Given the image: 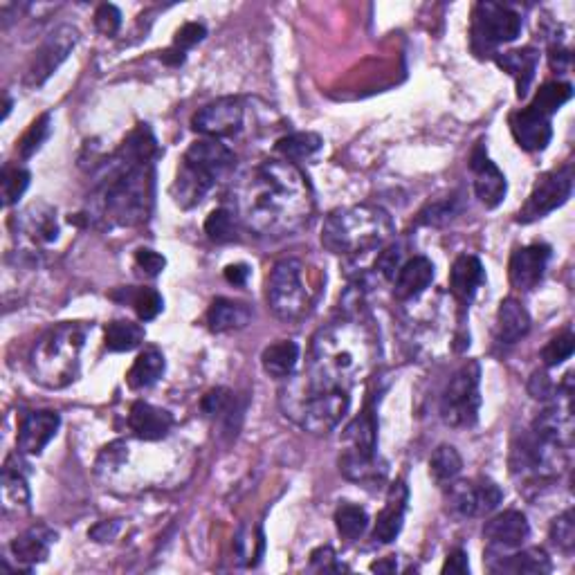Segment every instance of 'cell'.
Wrapping results in <instances>:
<instances>
[{
    "mask_svg": "<svg viewBox=\"0 0 575 575\" xmlns=\"http://www.w3.org/2000/svg\"><path fill=\"white\" fill-rule=\"evenodd\" d=\"M367 526H369V515L362 506L342 504L335 510V528L342 540L346 542L358 540V537L367 531Z\"/></svg>",
    "mask_w": 575,
    "mask_h": 575,
    "instance_id": "38",
    "label": "cell"
},
{
    "mask_svg": "<svg viewBox=\"0 0 575 575\" xmlns=\"http://www.w3.org/2000/svg\"><path fill=\"white\" fill-rule=\"evenodd\" d=\"M443 573H454V575H463V573H470V562H468V553L456 549L450 555H447V560L443 564Z\"/></svg>",
    "mask_w": 575,
    "mask_h": 575,
    "instance_id": "53",
    "label": "cell"
},
{
    "mask_svg": "<svg viewBox=\"0 0 575 575\" xmlns=\"http://www.w3.org/2000/svg\"><path fill=\"white\" fill-rule=\"evenodd\" d=\"M30 171L23 167H5L3 171V203L5 207L16 205L18 200L23 198V194L30 187Z\"/></svg>",
    "mask_w": 575,
    "mask_h": 575,
    "instance_id": "43",
    "label": "cell"
},
{
    "mask_svg": "<svg viewBox=\"0 0 575 575\" xmlns=\"http://www.w3.org/2000/svg\"><path fill=\"white\" fill-rule=\"evenodd\" d=\"M310 564H313V567L319 571H346L344 564L335 562V553L331 546H322V549H317L313 555H310Z\"/></svg>",
    "mask_w": 575,
    "mask_h": 575,
    "instance_id": "51",
    "label": "cell"
},
{
    "mask_svg": "<svg viewBox=\"0 0 575 575\" xmlns=\"http://www.w3.org/2000/svg\"><path fill=\"white\" fill-rule=\"evenodd\" d=\"M461 207H459V200L456 198H445V200H438V203H430L427 205L423 212H421V221L423 225H430V227H443L447 223H452L456 216H459Z\"/></svg>",
    "mask_w": 575,
    "mask_h": 575,
    "instance_id": "44",
    "label": "cell"
},
{
    "mask_svg": "<svg viewBox=\"0 0 575 575\" xmlns=\"http://www.w3.org/2000/svg\"><path fill=\"white\" fill-rule=\"evenodd\" d=\"M164 369H167V362H164L160 349L146 346L138 358H135L129 373H126V382H129V387L135 391L149 389L164 376Z\"/></svg>",
    "mask_w": 575,
    "mask_h": 575,
    "instance_id": "31",
    "label": "cell"
},
{
    "mask_svg": "<svg viewBox=\"0 0 575 575\" xmlns=\"http://www.w3.org/2000/svg\"><path fill=\"white\" fill-rule=\"evenodd\" d=\"M378 362V340L358 319H340L315 333L310 342L306 378L317 389L349 391L369 376Z\"/></svg>",
    "mask_w": 575,
    "mask_h": 575,
    "instance_id": "3",
    "label": "cell"
},
{
    "mask_svg": "<svg viewBox=\"0 0 575 575\" xmlns=\"http://www.w3.org/2000/svg\"><path fill=\"white\" fill-rule=\"evenodd\" d=\"M495 61L501 70L508 72V75L515 79L517 97L519 99L526 97L528 88H531L533 79H535L537 63H540V52H537L535 48H519V50L497 54Z\"/></svg>",
    "mask_w": 575,
    "mask_h": 575,
    "instance_id": "27",
    "label": "cell"
},
{
    "mask_svg": "<svg viewBox=\"0 0 575 575\" xmlns=\"http://www.w3.org/2000/svg\"><path fill=\"white\" fill-rule=\"evenodd\" d=\"M129 427L140 441H162L173 427V416L167 409H160L151 403L138 400L129 412Z\"/></svg>",
    "mask_w": 575,
    "mask_h": 575,
    "instance_id": "22",
    "label": "cell"
},
{
    "mask_svg": "<svg viewBox=\"0 0 575 575\" xmlns=\"http://www.w3.org/2000/svg\"><path fill=\"white\" fill-rule=\"evenodd\" d=\"M400 266H403V252H400L398 245H389V248H382L376 259V272L382 279H394L398 275Z\"/></svg>",
    "mask_w": 575,
    "mask_h": 575,
    "instance_id": "47",
    "label": "cell"
},
{
    "mask_svg": "<svg viewBox=\"0 0 575 575\" xmlns=\"http://www.w3.org/2000/svg\"><path fill=\"white\" fill-rule=\"evenodd\" d=\"M549 61H551V68L553 70H567V66L571 63V54L569 50H564V48H558V45H553L551 48V54H549Z\"/></svg>",
    "mask_w": 575,
    "mask_h": 575,
    "instance_id": "56",
    "label": "cell"
},
{
    "mask_svg": "<svg viewBox=\"0 0 575 575\" xmlns=\"http://www.w3.org/2000/svg\"><path fill=\"white\" fill-rule=\"evenodd\" d=\"M252 310L241 304V301H232L225 297H218L212 301V306L207 310V324L214 333H230L241 331L250 324Z\"/></svg>",
    "mask_w": 575,
    "mask_h": 575,
    "instance_id": "30",
    "label": "cell"
},
{
    "mask_svg": "<svg viewBox=\"0 0 575 575\" xmlns=\"http://www.w3.org/2000/svg\"><path fill=\"white\" fill-rule=\"evenodd\" d=\"M322 146L324 140L317 133H292L277 142V151L284 155V160L295 164L310 160Z\"/></svg>",
    "mask_w": 575,
    "mask_h": 575,
    "instance_id": "35",
    "label": "cell"
},
{
    "mask_svg": "<svg viewBox=\"0 0 575 575\" xmlns=\"http://www.w3.org/2000/svg\"><path fill=\"white\" fill-rule=\"evenodd\" d=\"M470 169L474 173V191H477V198L488 209H495L508 194V182L506 176L501 173L495 162L488 158L483 144H477V149L472 151L470 158Z\"/></svg>",
    "mask_w": 575,
    "mask_h": 575,
    "instance_id": "16",
    "label": "cell"
},
{
    "mask_svg": "<svg viewBox=\"0 0 575 575\" xmlns=\"http://www.w3.org/2000/svg\"><path fill=\"white\" fill-rule=\"evenodd\" d=\"M371 571H378V573H394L396 571V560H385V562H373L371 564Z\"/></svg>",
    "mask_w": 575,
    "mask_h": 575,
    "instance_id": "58",
    "label": "cell"
},
{
    "mask_svg": "<svg viewBox=\"0 0 575 575\" xmlns=\"http://www.w3.org/2000/svg\"><path fill=\"white\" fill-rule=\"evenodd\" d=\"M243 104L236 97H221L216 102L200 108L191 120L194 131L212 140L232 138L243 129Z\"/></svg>",
    "mask_w": 575,
    "mask_h": 575,
    "instance_id": "14",
    "label": "cell"
},
{
    "mask_svg": "<svg viewBox=\"0 0 575 575\" xmlns=\"http://www.w3.org/2000/svg\"><path fill=\"white\" fill-rule=\"evenodd\" d=\"M522 32V16L497 3H479L472 12L470 43L477 57L495 54L499 45L515 41Z\"/></svg>",
    "mask_w": 575,
    "mask_h": 575,
    "instance_id": "10",
    "label": "cell"
},
{
    "mask_svg": "<svg viewBox=\"0 0 575 575\" xmlns=\"http://www.w3.org/2000/svg\"><path fill=\"white\" fill-rule=\"evenodd\" d=\"M551 540L553 544L562 549L564 553H571L575 546V522H573V510H567L560 517L553 519L551 524Z\"/></svg>",
    "mask_w": 575,
    "mask_h": 575,
    "instance_id": "46",
    "label": "cell"
},
{
    "mask_svg": "<svg viewBox=\"0 0 575 575\" xmlns=\"http://www.w3.org/2000/svg\"><path fill=\"white\" fill-rule=\"evenodd\" d=\"M531 331V315L524 304L515 297L501 301L497 310V342L504 346L517 344Z\"/></svg>",
    "mask_w": 575,
    "mask_h": 575,
    "instance_id": "26",
    "label": "cell"
},
{
    "mask_svg": "<svg viewBox=\"0 0 575 575\" xmlns=\"http://www.w3.org/2000/svg\"><path fill=\"white\" fill-rule=\"evenodd\" d=\"M531 535L528 519L519 510H506L486 522L483 537L488 544V558L492 555H504L508 551H519Z\"/></svg>",
    "mask_w": 575,
    "mask_h": 575,
    "instance_id": "15",
    "label": "cell"
},
{
    "mask_svg": "<svg viewBox=\"0 0 575 575\" xmlns=\"http://www.w3.org/2000/svg\"><path fill=\"white\" fill-rule=\"evenodd\" d=\"M236 158L221 140L203 138L194 142L182 155L173 198L182 209L203 203V198L216 187L218 180L230 176Z\"/></svg>",
    "mask_w": 575,
    "mask_h": 575,
    "instance_id": "7",
    "label": "cell"
},
{
    "mask_svg": "<svg viewBox=\"0 0 575 575\" xmlns=\"http://www.w3.org/2000/svg\"><path fill=\"white\" fill-rule=\"evenodd\" d=\"M528 391H531L533 398H537V400H546V398L558 396V391H555V385L549 380V376H546V373H535V376L531 378V382H528Z\"/></svg>",
    "mask_w": 575,
    "mask_h": 575,
    "instance_id": "52",
    "label": "cell"
},
{
    "mask_svg": "<svg viewBox=\"0 0 575 575\" xmlns=\"http://www.w3.org/2000/svg\"><path fill=\"white\" fill-rule=\"evenodd\" d=\"M299 362V346L290 340H281L277 344H270L266 351L261 353L263 371L272 378L288 380Z\"/></svg>",
    "mask_w": 575,
    "mask_h": 575,
    "instance_id": "32",
    "label": "cell"
},
{
    "mask_svg": "<svg viewBox=\"0 0 575 575\" xmlns=\"http://www.w3.org/2000/svg\"><path fill=\"white\" fill-rule=\"evenodd\" d=\"M200 409L207 418H214V421H221L227 425V430H236L234 427V414H239V407H236V398L230 389L216 387L212 391H207Z\"/></svg>",
    "mask_w": 575,
    "mask_h": 575,
    "instance_id": "33",
    "label": "cell"
},
{
    "mask_svg": "<svg viewBox=\"0 0 575 575\" xmlns=\"http://www.w3.org/2000/svg\"><path fill=\"white\" fill-rule=\"evenodd\" d=\"M117 531H120V522H104L90 531V537H93L95 542H108L113 540Z\"/></svg>",
    "mask_w": 575,
    "mask_h": 575,
    "instance_id": "55",
    "label": "cell"
},
{
    "mask_svg": "<svg viewBox=\"0 0 575 575\" xmlns=\"http://www.w3.org/2000/svg\"><path fill=\"white\" fill-rule=\"evenodd\" d=\"M346 441H349V450L360 459H378L376 447H378V421H376V409L367 405L362 409V414L346 427Z\"/></svg>",
    "mask_w": 575,
    "mask_h": 575,
    "instance_id": "28",
    "label": "cell"
},
{
    "mask_svg": "<svg viewBox=\"0 0 575 575\" xmlns=\"http://www.w3.org/2000/svg\"><path fill=\"white\" fill-rule=\"evenodd\" d=\"M510 131H513L517 144L528 153L544 151L553 138L551 117L540 113L533 106H526L522 111L513 113V117H510Z\"/></svg>",
    "mask_w": 575,
    "mask_h": 575,
    "instance_id": "20",
    "label": "cell"
},
{
    "mask_svg": "<svg viewBox=\"0 0 575 575\" xmlns=\"http://www.w3.org/2000/svg\"><path fill=\"white\" fill-rule=\"evenodd\" d=\"M407 501H409V490L403 481H396L394 486L389 488L387 495V506L380 510L378 522H376V531H373V537L380 544H391L403 531V522H405V510H407Z\"/></svg>",
    "mask_w": 575,
    "mask_h": 575,
    "instance_id": "21",
    "label": "cell"
},
{
    "mask_svg": "<svg viewBox=\"0 0 575 575\" xmlns=\"http://www.w3.org/2000/svg\"><path fill=\"white\" fill-rule=\"evenodd\" d=\"M207 36V30L203 23H185L176 32V41H173V48H178L182 52H187L189 48H194Z\"/></svg>",
    "mask_w": 575,
    "mask_h": 575,
    "instance_id": "49",
    "label": "cell"
},
{
    "mask_svg": "<svg viewBox=\"0 0 575 575\" xmlns=\"http://www.w3.org/2000/svg\"><path fill=\"white\" fill-rule=\"evenodd\" d=\"M158 155L151 129L140 124L108 162L90 198L88 218L108 227L144 223L153 207V158Z\"/></svg>",
    "mask_w": 575,
    "mask_h": 575,
    "instance_id": "2",
    "label": "cell"
},
{
    "mask_svg": "<svg viewBox=\"0 0 575 575\" xmlns=\"http://www.w3.org/2000/svg\"><path fill=\"white\" fill-rule=\"evenodd\" d=\"M59 427L61 416L57 412H50V409H39V412L25 414L21 418V425H18V452L39 456L45 450V445L57 436Z\"/></svg>",
    "mask_w": 575,
    "mask_h": 575,
    "instance_id": "19",
    "label": "cell"
},
{
    "mask_svg": "<svg viewBox=\"0 0 575 575\" xmlns=\"http://www.w3.org/2000/svg\"><path fill=\"white\" fill-rule=\"evenodd\" d=\"M77 43H79L77 27L72 25L57 27V30L43 41L41 48L34 52L30 66L25 70L23 84L27 88H41L45 81L59 70L61 63L70 57L72 50L77 48Z\"/></svg>",
    "mask_w": 575,
    "mask_h": 575,
    "instance_id": "12",
    "label": "cell"
},
{
    "mask_svg": "<svg viewBox=\"0 0 575 575\" xmlns=\"http://www.w3.org/2000/svg\"><path fill=\"white\" fill-rule=\"evenodd\" d=\"M234 209L236 218L257 236H290L313 216V187L297 164L266 160L236 187Z\"/></svg>",
    "mask_w": 575,
    "mask_h": 575,
    "instance_id": "1",
    "label": "cell"
},
{
    "mask_svg": "<svg viewBox=\"0 0 575 575\" xmlns=\"http://www.w3.org/2000/svg\"><path fill=\"white\" fill-rule=\"evenodd\" d=\"M59 223L57 212L45 203H34L23 209L16 218V239L30 245V248H43L57 241Z\"/></svg>",
    "mask_w": 575,
    "mask_h": 575,
    "instance_id": "17",
    "label": "cell"
},
{
    "mask_svg": "<svg viewBox=\"0 0 575 575\" xmlns=\"http://www.w3.org/2000/svg\"><path fill=\"white\" fill-rule=\"evenodd\" d=\"M551 261V248L544 243H533L513 252L510 259V284L513 288L528 292L540 286L546 266Z\"/></svg>",
    "mask_w": 575,
    "mask_h": 575,
    "instance_id": "18",
    "label": "cell"
},
{
    "mask_svg": "<svg viewBox=\"0 0 575 575\" xmlns=\"http://www.w3.org/2000/svg\"><path fill=\"white\" fill-rule=\"evenodd\" d=\"M573 351H575V337L571 331H567L558 337H553V340L544 346L542 360L546 367H558V364L571 358Z\"/></svg>",
    "mask_w": 575,
    "mask_h": 575,
    "instance_id": "45",
    "label": "cell"
},
{
    "mask_svg": "<svg viewBox=\"0 0 575 575\" xmlns=\"http://www.w3.org/2000/svg\"><path fill=\"white\" fill-rule=\"evenodd\" d=\"M126 299L131 301L135 313L142 322H151L158 317L164 308V299L158 290L153 288H140V290H126Z\"/></svg>",
    "mask_w": 575,
    "mask_h": 575,
    "instance_id": "42",
    "label": "cell"
},
{
    "mask_svg": "<svg viewBox=\"0 0 575 575\" xmlns=\"http://www.w3.org/2000/svg\"><path fill=\"white\" fill-rule=\"evenodd\" d=\"M279 403L286 418L295 421L308 434L333 432L351 407L349 391L317 389L306 378V373L288 378V385L281 389Z\"/></svg>",
    "mask_w": 575,
    "mask_h": 575,
    "instance_id": "6",
    "label": "cell"
},
{
    "mask_svg": "<svg viewBox=\"0 0 575 575\" xmlns=\"http://www.w3.org/2000/svg\"><path fill=\"white\" fill-rule=\"evenodd\" d=\"M225 279L230 281L232 286H245L250 279V266H245V263H234V266H227Z\"/></svg>",
    "mask_w": 575,
    "mask_h": 575,
    "instance_id": "54",
    "label": "cell"
},
{
    "mask_svg": "<svg viewBox=\"0 0 575 575\" xmlns=\"http://www.w3.org/2000/svg\"><path fill=\"white\" fill-rule=\"evenodd\" d=\"M463 470V459L461 454L456 452L454 445H438L432 459H430V474L436 483L447 486L456 477H459Z\"/></svg>",
    "mask_w": 575,
    "mask_h": 575,
    "instance_id": "36",
    "label": "cell"
},
{
    "mask_svg": "<svg viewBox=\"0 0 575 575\" xmlns=\"http://www.w3.org/2000/svg\"><path fill=\"white\" fill-rule=\"evenodd\" d=\"M50 133H52V115L43 113L41 117H36L30 129L25 131L21 142H18L16 146L18 155H21V158H32V155L41 149L43 142L50 138Z\"/></svg>",
    "mask_w": 575,
    "mask_h": 575,
    "instance_id": "40",
    "label": "cell"
},
{
    "mask_svg": "<svg viewBox=\"0 0 575 575\" xmlns=\"http://www.w3.org/2000/svg\"><path fill=\"white\" fill-rule=\"evenodd\" d=\"M54 542H57V533L50 531L48 526H32L12 542V555L23 567H34V564L48 560Z\"/></svg>",
    "mask_w": 575,
    "mask_h": 575,
    "instance_id": "24",
    "label": "cell"
},
{
    "mask_svg": "<svg viewBox=\"0 0 575 575\" xmlns=\"http://www.w3.org/2000/svg\"><path fill=\"white\" fill-rule=\"evenodd\" d=\"M84 344L86 328L77 322H63L48 328L32 346V378L48 389L72 385L79 378Z\"/></svg>",
    "mask_w": 575,
    "mask_h": 575,
    "instance_id": "5",
    "label": "cell"
},
{
    "mask_svg": "<svg viewBox=\"0 0 575 575\" xmlns=\"http://www.w3.org/2000/svg\"><path fill=\"white\" fill-rule=\"evenodd\" d=\"M488 569L492 573H551V560L542 549H526L513 555H492L488 558Z\"/></svg>",
    "mask_w": 575,
    "mask_h": 575,
    "instance_id": "29",
    "label": "cell"
},
{
    "mask_svg": "<svg viewBox=\"0 0 575 575\" xmlns=\"http://www.w3.org/2000/svg\"><path fill=\"white\" fill-rule=\"evenodd\" d=\"M481 409V367L470 360L456 369L441 396V418L447 427L468 430L479 421Z\"/></svg>",
    "mask_w": 575,
    "mask_h": 575,
    "instance_id": "9",
    "label": "cell"
},
{
    "mask_svg": "<svg viewBox=\"0 0 575 575\" xmlns=\"http://www.w3.org/2000/svg\"><path fill=\"white\" fill-rule=\"evenodd\" d=\"M135 266H138L146 277H158L167 268V259L160 252L153 250H138L135 252Z\"/></svg>",
    "mask_w": 575,
    "mask_h": 575,
    "instance_id": "50",
    "label": "cell"
},
{
    "mask_svg": "<svg viewBox=\"0 0 575 575\" xmlns=\"http://www.w3.org/2000/svg\"><path fill=\"white\" fill-rule=\"evenodd\" d=\"M571 97H573V86L567 84V81H549V84H544L537 90L531 106L537 108L540 113L553 117Z\"/></svg>",
    "mask_w": 575,
    "mask_h": 575,
    "instance_id": "39",
    "label": "cell"
},
{
    "mask_svg": "<svg viewBox=\"0 0 575 575\" xmlns=\"http://www.w3.org/2000/svg\"><path fill=\"white\" fill-rule=\"evenodd\" d=\"M573 194V169L571 164H564L560 169H553L537 178L535 187L528 196L526 205L519 209L517 223H535L540 218L549 216L555 209L562 207Z\"/></svg>",
    "mask_w": 575,
    "mask_h": 575,
    "instance_id": "11",
    "label": "cell"
},
{
    "mask_svg": "<svg viewBox=\"0 0 575 575\" xmlns=\"http://www.w3.org/2000/svg\"><path fill=\"white\" fill-rule=\"evenodd\" d=\"M434 281V263L427 257H414L400 266L394 277V297L398 301L416 299Z\"/></svg>",
    "mask_w": 575,
    "mask_h": 575,
    "instance_id": "23",
    "label": "cell"
},
{
    "mask_svg": "<svg viewBox=\"0 0 575 575\" xmlns=\"http://www.w3.org/2000/svg\"><path fill=\"white\" fill-rule=\"evenodd\" d=\"M185 59H187L185 52L178 50V48H171V50H167V52L162 54V61L167 63V66H176V68L182 66V63H185Z\"/></svg>",
    "mask_w": 575,
    "mask_h": 575,
    "instance_id": "57",
    "label": "cell"
},
{
    "mask_svg": "<svg viewBox=\"0 0 575 575\" xmlns=\"http://www.w3.org/2000/svg\"><path fill=\"white\" fill-rule=\"evenodd\" d=\"M394 236V221L378 205H351L328 214L322 227V245L342 257H358L385 248Z\"/></svg>",
    "mask_w": 575,
    "mask_h": 575,
    "instance_id": "4",
    "label": "cell"
},
{
    "mask_svg": "<svg viewBox=\"0 0 575 575\" xmlns=\"http://www.w3.org/2000/svg\"><path fill=\"white\" fill-rule=\"evenodd\" d=\"M501 499H504V492L495 481L486 477L470 481L454 479L452 483H447V506L456 517L472 519L490 515L501 504Z\"/></svg>",
    "mask_w": 575,
    "mask_h": 575,
    "instance_id": "13",
    "label": "cell"
},
{
    "mask_svg": "<svg viewBox=\"0 0 575 575\" xmlns=\"http://www.w3.org/2000/svg\"><path fill=\"white\" fill-rule=\"evenodd\" d=\"M3 506L7 513L30 508V488H27L23 472L12 465V459L5 463L3 470Z\"/></svg>",
    "mask_w": 575,
    "mask_h": 575,
    "instance_id": "34",
    "label": "cell"
},
{
    "mask_svg": "<svg viewBox=\"0 0 575 575\" xmlns=\"http://www.w3.org/2000/svg\"><path fill=\"white\" fill-rule=\"evenodd\" d=\"M266 299L272 313L284 322H297L308 315L313 306V290L304 281V261L299 259H281L272 268Z\"/></svg>",
    "mask_w": 575,
    "mask_h": 575,
    "instance_id": "8",
    "label": "cell"
},
{
    "mask_svg": "<svg viewBox=\"0 0 575 575\" xmlns=\"http://www.w3.org/2000/svg\"><path fill=\"white\" fill-rule=\"evenodd\" d=\"M104 340L108 351H133L144 342V328L135 322H111L106 326Z\"/></svg>",
    "mask_w": 575,
    "mask_h": 575,
    "instance_id": "37",
    "label": "cell"
},
{
    "mask_svg": "<svg viewBox=\"0 0 575 575\" xmlns=\"http://www.w3.org/2000/svg\"><path fill=\"white\" fill-rule=\"evenodd\" d=\"M483 281H486V270H483L477 257L463 254V257L454 261L450 272V290L459 304L468 306L474 295H477V290L481 288Z\"/></svg>",
    "mask_w": 575,
    "mask_h": 575,
    "instance_id": "25",
    "label": "cell"
},
{
    "mask_svg": "<svg viewBox=\"0 0 575 575\" xmlns=\"http://www.w3.org/2000/svg\"><path fill=\"white\" fill-rule=\"evenodd\" d=\"M95 27L104 36H113V34L120 32V27H122L120 9H117L115 5H108V3L99 7L95 12Z\"/></svg>",
    "mask_w": 575,
    "mask_h": 575,
    "instance_id": "48",
    "label": "cell"
},
{
    "mask_svg": "<svg viewBox=\"0 0 575 575\" xmlns=\"http://www.w3.org/2000/svg\"><path fill=\"white\" fill-rule=\"evenodd\" d=\"M205 234L214 243H232L236 239V218L230 209H214L205 221Z\"/></svg>",
    "mask_w": 575,
    "mask_h": 575,
    "instance_id": "41",
    "label": "cell"
}]
</instances>
